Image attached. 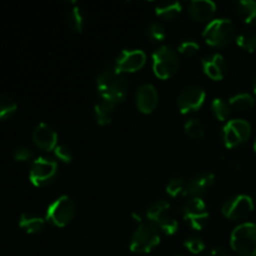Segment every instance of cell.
Wrapping results in <instances>:
<instances>
[{
    "label": "cell",
    "mask_w": 256,
    "mask_h": 256,
    "mask_svg": "<svg viewBox=\"0 0 256 256\" xmlns=\"http://www.w3.org/2000/svg\"><path fill=\"white\" fill-rule=\"evenodd\" d=\"M96 88L102 99L120 104L125 100L129 90V82L124 72H119L115 65L106 66L99 74Z\"/></svg>",
    "instance_id": "cell-1"
},
{
    "label": "cell",
    "mask_w": 256,
    "mask_h": 256,
    "mask_svg": "<svg viewBox=\"0 0 256 256\" xmlns=\"http://www.w3.org/2000/svg\"><path fill=\"white\" fill-rule=\"evenodd\" d=\"M206 44L214 48L228 46L235 39V25L226 18L214 19L205 26L202 32Z\"/></svg>",
    "instance_id": "cell-2"
},
{
    "label": "cell",
    "mask_w": 256,
    "mask_h": 256,
    "mask_svg": "<svg viewBox=\"0 0 256 256\" xmlns=\"http://www.w3.org/2000/svg\"><path fill=\"white\" fill-rule=\"evenodd\" d=\"M180 66L179 54L169 45H162L152 52V70L159 79H169Z\"/></svg>",
    "instance_id": "cell-3"
},
{
    "label": "cell",
    "mask_w": 256,
    "mask_h": 256,
    "mask_svg": "<svg viewBox=\"0 0 256 256\" xmlns=\"http://www.w3.org/2000/svg\"><path fill=\"white\" fill-rule=\"evenodd\" d=\"M230 244L240 256H256V222H242L232 232Z\"/></svg>",
    "instance_id": "cell-4"
},
{
    "label": "cell",
    "mask_w": 256,
    "mask_h": 256,
    "mask_svg": "<svg viewBox=\"0 0 256 256\" xmlns=\"http://www.w3.org/2000/svg\"><path fill=\"white\" fill-rule=\"evenodd\" d=\"M160 242L159 229L152 222H142L135 230L130 242V250L136 254L150 252Z\"/></svg>",
    "instance_id": "cell-5"
},
{
    "label": "cell",
    "mask_w": 256,
    "mask_h": 256,
    "mask_svg": "<svg viewBox=\"0 0 256 256\" xmlns=\"http://www.w3.org/2000/svg\"><path fill=\"white\" fill-rule=\"evenodd\" d=\"M75 210H76V206H75L74 200L68 195H62L49 205L45 219L54 226L64 228L72 222Z\"/></svg>",
    "instance_id": "cell-6"
},
{
    "label": "cell",
    "mask_w": 256,
    "mask_h": 256,
    "mask_svg": "<svg viewBox=\"0 0 256 256\" xmlns=\"http://www.w3.org/2000/svg\"><path fill=\"white\" fill-rule=\"evenodd\" d=\"M58 172V162L55 160L39 156L32 162L30 166V182L38 188L48 186L56 179Z\"/></svg>",
    "instance_id": "cell-7"
},
{
    "label": "cell",
    "mask_w": 256,
    "mask_h": 256,
    "mask_svg": "<svg viewBox=\"0 0 256 256\" xmlns=\"http://www.w3.org/2000/svg\"><path fill=\"white\" fill-rule=\"evenodd\" d=\"M252 125L244 119L230 120L222 129V142L226 148H235L249 140Z\"/></svg>",
    "instance_id": "cell-8"
},
{
    "label": "cell",
    "mask_w": 256,
    "mask_h": 256,
    "mask_svg": "<svg viewBox=\"0 0 256 256\" xmlns=\"http://www.w3.org/2000/svg\"><path fill=\"white\" fill-rule=\"evenodd\" d=\"M205 96H206V94H205L204 89H202L200 86H196V85L186 86L185 89L182 90V92L178 96L179 112L182 115L198 112L204 104Z\"/></svg>",
    "instance_id": "cell-9"
},
{
    "label": "cell",
    "mask_w": 256,
    "mask_h": 256,
    "mask_svg": "<svg viewBox=\"0 0 256 256\" xmlns=\"http://www.w3.org/2000/svg\"><path fill=\"white\" fill-rule=\"evenodd\" d=\"M254 210V202L249 195H236L226 200L222 208V212L226 219L238 220L248 216Z\"/></svg>",
    "instance_id": "cell-10"
},
{
    "label": "cell",
    "mask_w": 256,
    "mask_h": 256,
    "mask_svg": "<svg viewBox=\"0 0 256 256\" xmlns=\"http://www.w3.org/2000/svg\"><path fill=\"white\" fill-rule=\"evenodd\" d=\"M146 62V54L140 49H125L119 54L115 60V66L119 72H135L142 69Z\"/></svg>",
    "instance_id": "cell-11"
},
{
    "label": "cell",
    "mask_w": 256,
    "mask_h": 256,
    "mask_svg": "<svg viewBox=\"0 0 256 256\" xmlns=\"http://www.w3.org/2000/svg\"><path fill=\"white\" fill-rule=\"evenodd\" d=\"M135 100L139 112L142 114H152L159 104V94L152 84H142L138 88Z\"/></svg>",
    "instance_id": "cell-12"
},
{
    "label": "cell",
    "mask_w": 256,
    "mask_h": 256,
    "mask_svg": "<svg viewBox=\"0 0 256 256\" xmlns=\"http://www.w3.org/2000/svg\"><path fill=\"white\" fill-rule=\"evenodd\" d=\"M32 142L44 152H52L58 146V134L49 124L40 122L32 130Z\"/></svg>",
    "instance_id": "cell-13"
},
{
    "label": "cell",
    "mask_w": 256,
    "mask_h": 256,
    "mask_svg": "<svg viewBox=\"0 0 256 256\" xmlns=\"http://www.w3.org/2000/svg\"><path fill=\"white\" fill-rule=\"evenodd\" d=\"M215 182V175L210 172H202L186 182L185 195L190 198H202L206 194Z\"/></svg>",
    "instance_id": "cell-14"
},
{
    "label": "cell",
    "mask_w": 256,
    "mask_h": 256,
    "mask_svg": "<svg viewBox=\"0 0 256 256\" xmlns=\"http://www.w3.org/2000/svg\"><path fill=\"white\" fill-rule=\"evenodd\" d=\"M216 12V4L212 0H194L188 5V14L195 22H209Z\"/></svg>",
    "instance_id": "cell-15"
},
{
    "label": "cell",
    "mask_w": 256,
    "mask_h": 256,
    "mask_svg": "<svg viewBox=\"0 0 256 256\" xmlns=\"http://www.w3.org/2000/svg\"><path fill=\"white\" fill-rule=\"evenodd\" d=\"M204 72L212 80H222L226 74L228 65L224 56L220 54H212L202 60Z\"/></svg>",
    "instance_id": "cell-16"
},
{
    "label": "cell",
    "mask_w": 256,
    "mask_h": 256,
    "mask_svg": "<svg viewBox=\"0 0 256 256\" xmlns=\"http://www.w3.org/2000/svg\"><path fill=\"white\" fill-rule=\"evenodd\" d=\"M170 204L165 200H158V202H152L149 208H148L146 216L150 222L159 226L162 222H164L168 218H170L169 214Z\"/></svg>",
    "instance_id": "cell-17"
},
{
    "label": "cell",
    "mask_w": 256,
    "mask_h": 256,
    "mask_svg": "<svg viewBox=\"0 0 256 256\" xmlns=\"http://www.w3.org/2000/svg\"><path fill=\"white\" fill-rule=\"evenodd\" d=\"M114 108L115 104L112 102L102 99L95 104V119L99 125H108L112 122V116H114Z\"/></svg>",
    "instance_id": "cell-18"
},
{
    "label": "cell",
    "mask_w": 256,
    "mask_h": 256,
    "mask_svg": "<svg viewBox=\"0 0 256 256\" xmlns=\"http://www.w3.org/2000/svg\"><path fill=\"white\" fill-rule=\"evenodd\" d=\"M44 225L45 220L36 216V215L28 214V212L20 215L19 226L24 229L28 234H38L44 229Z\"/></svg>",
    "instance_id": "cell-19"
},
{
    "label": "cell",
    "mask_w": 256,
    "mask_h": 256,
    "mask_svg": "<svg viewBox=\"0 0 256 256\" xmlns=\"http://www.w3.org/2000/svg\"><path fill=\"white\" fill-rule=\"evenodd\" d=\"M202 212H206V205L202 198H190L184 202L182 208V214L185 220L195 216V215L202 214Z\"/></svg>",
    "instance_id": "cell-20"
},
{
    "label": "cell",
    "mask_w": 256,
    "mask_h": 256,
    "mask_svg": "<svg viewBox=\"0 0 256 256\" xmlns=\"http://www.w3.org/2000/svg\"><path fill=\"white\" fill-rule=\"evenodd\" d=\"M238 15L246 24L256 25V2L242 0L238 2Z\"/></svg>",
    "instance_id": "cell-21"
},
{
    "label": "cell",
    "mask_w": 256,
    "mask_h": 256,
    "mask_svg": "<svg viewBox=\"0 0 256 256\" xmlns=\"http://www.w3.org/2000/svg\"><path fill=\"white\" fill-rule=\"evenodd\" d=\"M182 4L179 2H162L155 8V12L159 18L164 20H172L182 12Z\"/></svg>",
    "instance_id": "cell-22"
},
{
    "label": "cell",
    "mask_w": 256,
    "mask_h": 256,
    "mask_svg": "<svg viewBox=\"0 0 256 256\" xmlns=\"http://www.w3.org/2000/svg\"><path fill=\"white\" fill-rule=\"evenodd\" d=\"M229 105L236 110H248L254 106L255 99L249 92H240L230 98Z\"/></svg>",
    "instance_id": "cell-23"
},
{
    "label": "cell",
    "mask_w": 256,
    "mask_h": 256,
    "mask_svg": "<svg viewBox=\"0 0 256 256\" xmlns=\"http://www.w3.org/2000/svg\"><path fill=\"white\" fill-rule=\"evenodd\" d=\"M236 42L240 48L248 50V52H255L256 50V30L248 29L240 32L236 38Z\"/></svg>",
    "instance_id": "cell-24"
},
{
    "label": "cell",
    "mask_w": 256,
    "mask_h": 256,
    "mask_svg": "<svg viewBox=\"0 0 256 256\" xmlns=\"http://www.w3.org/2000/svg\"><path fill=\"white\" fill-rule=\"evenodd\" d=\"M230 108L232 106L229 105V102H225L224 99H220V98H216L212 102V112H214L215 118L220 122H225L230 116V112H232Z\"/></svg>",
    "instance_id": "cell-25"
},
{
    "label": "cell",
    "mask_w": 256,
    "mask_h": 256,
    "mask_svg": "<svg viewBox=\"0 0 256 256\" xmlns=\"http://www.w3.org/2000/svg\"><path fill=\"white\" fill-rule=\"evenodd\" d=\"M184 130L188 136L192 139H202L205 135V126L199 119H189L184 125Z\"/></svg>",
    "instance_id": "cell-26"
},
{
    "label": "cell",
    "mask_w": 256,
    "mask_h": 256,
    "mask_svg": "<svg viewBox=\"0 0 256 256\" xmlns=\"http://www.w3.org/2000/svg\"><path fill=\"white\" fill-rule=\"evenodd\" d=\"M145 34H146L148 39L152 40V42H160L166 38V30H165L162 24L158 22H152L148 25Z\"/></svg>",
    "instance_id": "cell-27"
},
{
    "label": "cell",
    "mask_w": 256,
    "mask_h": 256,
    "mask_svg": "<svg viewBox=\"0 0 256 256\" xmlns=\"http://www.w3.org/2000/svg\"><path fill=\"white\" fill-rule=\"evenodd\" d=\"M16 102L9 95L0 94V120L8 119L16 112Z\"/></svg>",
    "instance_id": "cell-28"
},
{
    "label": "cell",
    "mask_w": 256,
    "mask_h": 256,
    "mask_svg": "<svg viewBox=\"0 0 256 256\" xmlns=\"http://www.w3.org/2000/svg\"><path fill=\"white\" fill-rule=\"evenodd\" d=\"M68 22H69L70 28L75 32H82L84 28V15H82V9L79 6H74L69 12L68 15Z\"/></svg>",
    "instance_id": "cell-29"
},
{
    "label": "cell",
    "mask_w": 256,
    "mask_h": 256,
    "mask_svg": "<svg viewBox=\"0 0 256 256\" xmlns=\"http://www.w3.org/2000/svg\"><path fill=\"white\" fill-rule=\"evenodd\" d=\"M185 189H186V182L182 178H172L166 185V192L172 198L185 195Z\"/></svg>",
    "instance_id": "cell-30"
},
{
    "label": "cell",
    "mask_w": 256,
    "mask_h": 256,
    "mask_svg": "<svg viewBox=\"0 0 256 256\" xmlns=\"http://www.w3.org/2000/svg\"><path fill=\"white\" fill-rule=\"evenodd\" d=\"M199 50L200 45L194 40H185V42H180L179 48H178V52L180 54L185 55V56H194V55L198 54Z\"/></svg>",
    "instance_id": "cell-31"
},
{
    "label": "cell",
    "mask_w": 256,
    "mask_h": 256,
    "mask_svg": "<svg viewBox=\"0 0 256 256\" xmlns=\"http://www.w3.org/2000/svg\"><path fill=\"white\" fill-rule=\"evenodd\" d=\"M209 212H202L200 215H195V216L189 218L186 220L190 224V226L195 230H202L208 226L209 224Z\"/></svg>",
    "instance_id": "cell-32"
},
{
    "label": "cell",
    "mask_w": 256,
    "mask_h": 256,
    "mask_svg": "<svg viewBox=\"0 0 256 256\" xmlns=\"http://www.w3.org/2000/svg\"><path fill=\"white\" fill-rule=\"evenodd\" d=\"M184 246L189 250L192 254H200L202 250L205 249V242H202V239L196 236L188 238L184 242Z\"/></svg>",
    "instance_id": "cell-33"
},
{
    "label": "cell",
    "mask_w": 256,
    "mask_h": 256,
    "mask_svg": "<svg viewBox=\"0 0 256 256\" xmlns=\"http://www.w3.org/2000/svg\"><path fill=\"white\" fill-rule=\"evenodd\" d=\"M55 156L59 160H62V162H72V152L70 150L69 146L64 144H60L55 148L54 150Z\"/></svg>",
    "instance_id": "cell-34"
},
{
    "label": "cell",
    "mask_w": 256,
    "mask_h": 256,
    "mask_svg": "<svg viewBox=\"0 0 256 256\" xmlns=\"http://www.w3.org/2000/svg\"><path fill=\"white\" fill-rule=\"evenodd\" d=\"M12 158L16 162H28V160H30L32 158V152L29 148L19 146L16 149H14V152H12Z\"/></svg>",
    "instance_id": "cell-35"
},
{
    "label": "cell",
    "mask_w": 256,
    "mask_h": 256,
    "mask_svg": "<svg viewBox=\"0 0 256 256\" xmlns=\"http://www.w3.org/2000/svg\"><path fill=\"white\" fill-rule=\"evenodd\" d=\"M208 256H232V254L228 250H225L224 248H214V249L210 250Z\"/></svg>",
    "instance_id": "cell-36"
},
{
    "label": "cell",
    "mask_w": 256,
    "mask_h": 256,
    "mask_svg": "<svg viewBox=\"0 0 256 256\" xmlns=\"http://www.w3.org/2000/svg\"><path fill=\"white\" fill-rule=\"evenodd\" d=\"M132 216L134 218L135 222H140V224H142V215H140L139 212H132Z\"/></svg>",
    "instance_id": "cell-37"
},
{
    "label": "cell",
    "mask_w": 256,
    "mask_h": 256,
    "mask_svg": "<svg viewBox=\"0 0 256 256\" xmlns=\"http://www.w3.org/2000/svg\"><path fill=\"white\" fill-rule=\"evenodd\" d=\"M254 92H255V94H256V78H255V80H254Z\"/></svg>",
    "instance_id": "cell-38"
},
{
    "label": "cell",
    "mask_w": 256,
    "mask_h": 256,
    "mask_svg": "<svg viewBox=\"0 0 256 256\" xmlns=\"http://www.w3.org/2000/svg\"><path fill=\"white\" fill-rule=\"evenodd\" d=\"M254 150H255V152H256V139H255V142H254Z\"/></svg>",
    "instance_id": "cell-39"
}]
</instances>
